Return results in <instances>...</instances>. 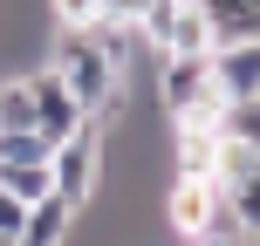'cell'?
I'll list each match as a JSON object with an SVG mask.
<instances>
[{"label": "cell", "instance_id": "6da1fadb", "mask_svg": "<svg viewBox=\"0 0 260 246\" xmlns=\"http://www.w3.org/2000/svg\"><path fill=\"white\" fill-rule=\"evenodd\" d=\"M48 68L82 96V110H89V117H96V110H110V103L123 96L117 62L103 55V41H96L89 27H55V34H48Z\"/></svg>", "mask_w": 260, "mask_h": 246}, {"label": "cell", "instance_id": "7a4b0ae2", "mask_svg": "<svg viewBox=\"0 0 260 246\" xmlns=\"http://www.w3.org/2000/svg\"><path fill=\"white\" fill-rule=\"evenodd\" d=\"M151 103L178 117H212L219 89H212V55H151Z\"/></svg>", "mask_w": 260, "mask_h": 246}, {"label": "cell", "instance_id": "3957f363", "mask_svg": "<svg viewBox=\"0 0 260 246\" xmlns=\"http://www.w3.org/2000/svg\"><path fill=\"white\" fill-rule=\"evenodd\" d=\"M151 55H212V21L199 0H151V14L137 21Z\"/></svg>", "mask_w": 260, "mask_h": 246}, {"label": "cell", "instance_id": "277c9868", "mask_svg": "<svg viewBox=\"0 0 260 246\" xmlns=\"http://www.w3.org/2000/svg\"><path fill=\"white\" fill-rule=\"evenodd\" d=\"M48 178H55V192H62L69 205H89V198L103 192V130L82 123L76 137H62L55 157H48Z\"/></svg>", "mask_w": 260, "mask_h": 246}, {"label": "cell", "instance_id": "5b68a950", "mask_svg": "<svg viewBox=\"0 0 260 246\" xmlns=\"http://www.w3.org/2000/svg\"><path fill=\"white\" fill-rule=\"evenodd\" d=\"M27 96H35V130H41V137H48V144L76 137V130L89 123V110H82V96L69 89V82L55 76L48 62H41V68H27Z\"/></svg>", "mask_w": 260, "mask_h": 246}, {"label": "cell", "instance_id": "8992f818", "mask_svg": "<svg viewBox=\"0 0 260 246\" xmlns=\"http://www.w3.org/2000/svg\"><path fill=\"white\" fill-rule=\"evenodd\" d=\"M212 89L219 96H260V34L212 48Z\"/></svg>", "mask_w": 260, "mask_h": 246}, {"label": "cell", "instance_id": "52a82bcc", "mask_svg": "<svg viewBox=\"0 0 260 246\" xmlns=\"http://www.w3.org/2000/svg\"><path fill=\"white\" fill-rule=\"evenodd\" d=\"M69 219H76V205H69L62 192H41L35 205H27V226H21L14 246H62L69 239Z\"/></svg>", "mask_w": 260, "mask_h": 246}, {"label": "cell", "instance_id": "ba28073f", "mask_svg": "<svg viewBox=\"0 0 260 246\" xmlns=\"http://www.w3.org/2000/svg\"><path fill=\"white\" fill-rule=\"evenodd\" d=\"M212 130H219V144L260 151V96H219V110H212Z\"/></svg>", "mask_w": 260, "mask_h": 246}, {"label": "cell", "instance_id": "9c48e42d", "mask_svg": "<svg viewBox=\"0 0 260 246\" xmlns=\"http://www.w3.org/2000/svg\"><path fill=\"white\" fill-rule=\"evenodd\" d=\"M55 144L41 130H0V164H48Z\"/></svg>", "mask_w": 260, "mask_h": 246}, {"label": "cell", "instance_id": "30bf717a", "mask_svg": "<svg viewBox=\"0 0 260 246\" xmlns=\"http://www.w3.org/2000/svg\"><path fill=\"white\" fill-rule=\"evenodd\" d=\"M0 185H7L21 205H35L41 192H55V178H48V164H0Z\"/></svg>", "mask_w": 260, "mask_h": 246}, {"label": "cell", "instance_id": "8fae6325", "mask_svg": "<svg viewBox=\"0 0 260 246\" xmlns=\"http://www.w3.org/2000/svg\"><path fill=\"white\" fill-rule=\"evenodd\" d=\"M103 14V0H48V21L55 27H89Z\"/></svg>", "mask_w": 260, "mask_h": 246}, {"label": "cell", "instance_id": "7c38bea8", "mask_svg": "<svg viewBox=\"0 0 260 246\" xmlns=\"http://www.w3.org/2000/svg\"><path fill=\"white\" fill-rule=\"evenodd\" d=\"M21 226H27V205L0 185V239H21Z\"/></svg>", "mask_w": 260, "mask_h": 246}, {"label": "cell", "instance_id": "4fadbf2b", "mask_svg": "<svg viewBox=\"0 0 260 246\" xmlns=\"http://www.w3.org/2000/svg\"><path fill=\"white\" fill-rule=\"evenodd\" d=\"M144 14H151V0H103V21H123V27H137Z\"/></svg>", "mask_w": 260, "mask_h": 246}, {"label": "cell", "instance_id": "5bb4252c", "mask_svg": "<svg viewBox=\"0 0 260 246\" xmlns=\"http://www.w3.org/2000/svg\"><path fill=\"white\" fill-rule=\"evenodd\" d=\"M240 246H260V233H247V239H240Z\"/></svg>", "mask_w": 260, "mask_h": 246}, {"label": "cell", "instance_id": "9a60e30c", "mask_svg": "<svg viewBox=\"0 0 260 246\" xmlns=\"http://www.w3.org/2000/svg\"><path fill=\"white\" fill-rule=\"evenodd\" d=\"M0 246H14V239H0Z\"/></svg>", "mask_w": 260, "mask_h": 246}, {"label": "cell", "instance_id": "2e32d148", "mask_svg": "<svg viewBox=\"0 0 260 246\" xmlns=\"http://www.w3.org/2000/svg\"><path fill=\"white\" fill-rule=\"evenodd\" d=\"M192 246H206V239H192Z\"/></svg>", "mask_w": 260, "mask_h": 246}]
</instances>
